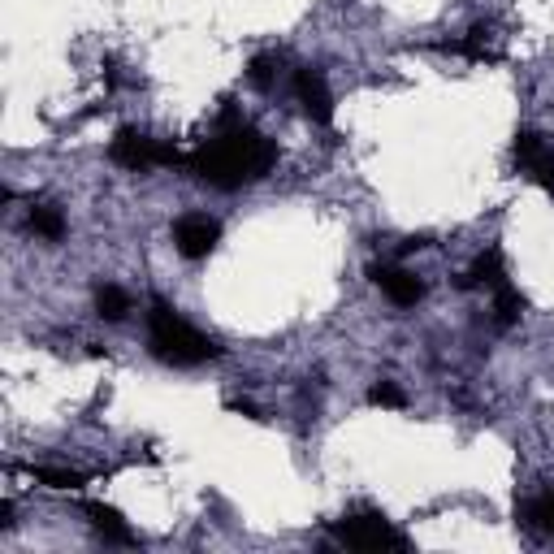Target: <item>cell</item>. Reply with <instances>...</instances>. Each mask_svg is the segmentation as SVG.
<instances>
[{"instance_id":"obj_2","label":"cell","mask_w":554,"mask_h":554,"mask_svg":"<svg viewBox=\"0 0 554 554\" xmlns=\"http://www.w3.org/2000/svg\"><path fill=\"white\" fill-rule=\"evenodd\" d=\"M148 342H152V355L174 368H195V364H208L217 360L221 347L208 334H200L191 321L169 308L165 299H152V312H148Z\"/></svg>"},{"instance_id":"obj_8","label":"cell","mask_w":554,"mask_h":554,"mask_svg":"<svg viewBox=\"0 0 554 554\" xmlns=\"http://www.w3.org/2000/svg\"><path fill=\"white\" fill-rule=\"evenodd\" d=\"M368 277H373V286L394 303V308H416V303L425 299V282H420V277H412L407 269L373 265V269H368Z\"/></svg>"},{"instance_id":"obj_16","label":"cell","mask_w":554,"mask_h":554,"mask_svg":"<svg viewBox=\"0 0 554 554\" xmlns=\"http://www.w3.org/2000/svg\"><path fill=\"white\" fill-rule=\"evenodd\" d=\"M35 481H44L48 490H78V485H83V477H78V472H65V468H39Z\"/></svg>"},{"instance_id":"obj_3","label":"cell","mask_w":554,"mask_h":554,"mask_svg":"<svg viewBox=\"0 0 554 554\" xmlns=\"http://www.w3.org/2000/svg\"><path fill=\"white\" fill-rule=\"evenodd\" d=\"M109 156H113V165L130 169V174H148L152 165H182V161H187V156H182L178 148L148 139V135H143V130H135V126L117 130L113 143H109Z\"/></svg>"},{"instance_id":"obj_17","label":"cell","mask_w":554,"mask_h":554,"mask_svg":"<svg viewBox=\"0 0 554 554\" xmlns=\"http://www.w3.org/2000/svg\"><path fill=\"white\" fill-rule=\"evenodd\" d=\"M368 403L373 407H407V394L394 386V381H377V386L368 390Z\"/></svg>"},{"instance_id":"obj_13","label":"cell","mask_w":554,"mask_h":554,"mask_svg":"<svg viewBox=\"0 0 554 554\" xmlns=\"http://www.w3.org/2000/svg\"><path fill=\"white\" fill-rule=\"evenodd\" d=\"M96 312L104 316V321H126L130 295L122 286H96Z\"/></svg>"},{"instance_id":"obj_4","label":"cell","mask_w":554,"mask_h":554,"mask_svg":"<svg viewBox=\"0 0 554 554\" xmlns=\"http://www.w3.org/2000/svg\"><path fill=\"white\" fill-rule=\"evenodd\" d=\"M334 537L347 550H407V537L381 516V511H360V516H342L334 524Z\"/></svg>"},{"instance_id":"obj_1","label":"cell","mask_w":554,"mask_h":554,"mask_svg":"<svg viewBox=\"0 0 554 554\" xmlns=\"http://www.w3.org/2000/svg\"><path fill=\"white\" fill-rule=\"evenodd\" d=\"M277 161V148L260 135L256 126H247L239 109L226 100V113H221V122H217V135L200 143L191 156H187V169L200 182H208V187H217V191H234V187H243V182H256V178H265L269 169Z\"/></svg>"},{"instance_id":"obj_14","label":"cell","mask_w":554,"mask_h":554,"mask_svg":"<svg viewBox=\"0 0 554 554\" xmlns=\"http://www.w3.org/2000/svg\"><path fill=\"white\" fill-rule=\"evenodd\" d=\"M520 520L529 529H542V533H554V494H542V498H529L520 507Z\"/></svg>"},{"instance_id":"obj_7","label":"cell","mask_w":554,"mask_h":554,"mask_svg":"<svg viewBox=\"0 0 554 554\" xmlns=\"http://www.w3.org/2000/svg\"><path fill=\"white\" fill-rule=\"evenodd\" d=\"M295 100L303 104V113H308L316 126L334 122V96H329V87H325V74L312 70V65L295 70Z\"/></svg>"},{"instance_id":"obj_6","label":"cell","mask_w":554,"mask_h":554,"mask_svg":"<svg viewBox=\"0 0 554 554\" xmlns=\"http://www.w3.org/2000/svg\"><path fill=\"white\" fill-rule=\"evenodd\" d=\"M516 165L524 169V174H529L537 187H546L550 195H554V148L550 143L537 135V130H520L516 135Z\"/></svg>"},{"instance_id":"obj_10","label":"cell","mask_w":554,"mask_h":554,"mask_svg":"<svg viewBox=\"0 0 554 554\" xmlns=\"http://www.w3.org/2000/svg\"><path fill=\"white\" fill-rule=\"evenodd\" d=\"M83 511L91 516V524H96V533L104 537V542H117V546H130L135 542V533H130V524L117 516L113 507H104V503H83Z\"/></svg>"},{"instance_id":"obj_11","label":"cell","mask_w":554,"mask_h":554,"mask_svg":"<svg viewBox=\"0 0 554 554\" xmlns=\"http://www.w3.org/2000/svg\"><path fill=\"white\" fill-rule=\"evenodd\" d=\"M520 312H524V295L511 282L503 286H494V329H511L520 321Z\"/></svg>"},{"instance_id":"obj_12","label":"cell","mask_w":554,"mask_h":554,"mask_svg":"<svg viewBox=\"0 0 554 554\" xmlns=\"http://www.w3.org/2000/svg\"><path fill=\"white\" fill-rule=\"evenodd\" d=\"M26 221H31V230L39 234V239H48V243H57L65 234V217H61V208H52V204H35Z\"/></svg>"},{"instance_id":"obj_5","label":"cell","mask_w":554,"mask_h":554,"mask_svg":"<svg viewBox=\"0 0 554 554\" xmlns=\"http://www.w3.org/2000/svg\"><path fill=\"white\" fill-rule=\"evenodd\" d=\"M217 239H221V226H217V217H208V213H187V217L174 221V243L187 260L213 256Z\"/></svg>"},{"instance_id":"obj_18","label":"cell","mask_w":554,"mask_h":554,"mask_svg":"<svg viewBox=\"0 0 554 554\" xmlns=\"http://www.w3.org/2000/svg\"><path fill=\"white\" fill-rule=\"evenodd\" d=\"M13 524V503H0V529H9Z\"/></svg>"},{"instance_id":"obj_15","label":"cell","mask_w":554,"mask_h":554,"mask_svg":"<svg viewBox=\"0 0 554 554\" xmlns=\"http://www.w3.org/2000/svg\"><path fill=\"white\" fill-rule=\"evenodd\" d=\"M277 74H282V57H273V52H260V57H252V65H247V78H252V87L269 91L277 83Z\"/></svg>"},{"instance_id":"obj_9","label":"cell","mask_w":554,"mask_h":554,"mask_svg":"<svg viewBox=\"0 0 554 554\" xmlns=\"http://www.w3.org/2000/svg\"><path fill=\"white\" fill-rule=\"evenodd\" d=\"M507 282V269H503V247H485V252L472 260V269L459 277V286H503Z\"/></svg>"}]
</instances>
